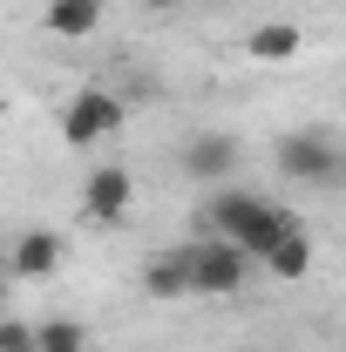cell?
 I'll list each match as a JSON object with an SVG mask.
<instances>
[{
    "label": "cell",
    "mask_w": 346,
    "mask_h": 352,
    "mask_svg": "<svg viewBox=\"0 0 346 352\" xmlns=\"http://www.w3.org/2000/svg\"><path fill=\"white\" fill-rule=\"evenodd\" d=\"M41 28L48 34H61V41H82L102 28V0H48L41 7Z\"/></svg>",
    "instance_id": "cell-8"
},
{
    "label": "cell",
    "mask_w": 346,
    "mask_h": 352,
    "mask_svg": "<svg viewBox=\"0 0 346 352\" xmlns=\"http://www.w3.org/2000/svg\"><path fill=\"white\" fill-rule=\"evenodd\" d=\"M278 170L299 176V183H312V190H333L346 163H340V142H333L326 129H299V135L278 142Z\"/></svg>",
    "instance_id": "cell-4"
},
{
    "label": "cell",
    "mask_w": 346,
    "mask_h": 352,
    "mask_svg": "<svg viewBox=\"0 0 346 352\" xmlns=\"http://www.w3.org/2000/svg\"><path fill=\"white\" fill-rule=\"evenodd\" d=\"M143 292L150 298H190V258H183V244L176 251H156V258L143 264Z\"/></svg>",
    "instance_id": "cell-9"
},
{
    "label": "cell",
    "mask_w": 346,
    "mask_h": 352,
    "mask_svg": "<svg viewBox=\"0 0 346 352\" xmlns=\"http://www.w3.org/2000/svg\"><path fill=\"white\" fill-rule=\"evenodd\" d=\"M54 264H61V237H54V230H21V237L7 244L0 271H7V278H48Z\"/></svg>",
    "instance_id": "cell-6"
},
{
    "label": "cell",
    "mask_w": 346,
    "mask_h": 352,
    "mask_svg": "<svg viewBox=\"0 0 346 352\" xmlns=\"http://www.w3.org/2000/svg\"><path fill=\"white\" fill-rule=\"evenodd\" d=\"M183 258H190V298H238L252 285V271H258V264L245 258L238 244H224V237L183 244Z\"/></svg>",
    "instance_id": "cell-2"
},
{
    "label": "cell",
    "mask_w": 346,
    "mask_h": 352,
    "mask_svg": "<svg viewBox=\"0 0 346 352\" xmlns=\"http://www.w3.org/2000/svg\"><path fill=\"white\" fill-rule=\"evenodd\" d=\"M34 352H88V332L75 318H48V325H34Z\"/></svg>",
    "instance_id": "cell-12"
},
{
    "label": "cell",
    "mask_w": 346,
    "mask_h": 352,
    "mask_svg": "<svg viewBox=\"0 0 346 352\" xmlns=\"http://www.w3.org/2000/svg\"><path fill=\"white\" fill-rule=\"evenodd\" d=\"M130 204H136V176L130 170H116V163H109V170H95L82 183V210L95 223H123L130 217Z\"/></svg>",
    "instance_id": "cell-5"
},
{
    "label": "cell",
    "mask_w": 346,
    "mask_h": 352,
    "mask_svg": "<svg viewBox=\"0 0 346 352\" xmlns=\"http://www.w3.org/2000/svg\"><path fill=\"white\" fill-rule=\"evenodd\" d=\"M0 352H34V325L28 318H0Z\"/></svg>",
    "instance_id": "cell-13"
},
{
    "label": "cell",
    "mask_w": 346,
    "mask_h": 352,
    "mask_svg": "<svg viewBox=\"0 0 346 352\" xmlns=\"http://www.w3.org/2000/svg\"><path fill=\"white\" fill-rule=\"evenodd\" d=\"M150 7H176V0H150Z\"/></svg>",
    "instance_id": "cell-15"
},
{
    "label": "cell",
    "mask_w": 346,
    "mask_h": 352,
    "mask_svg": "<svg viewBox=\"0 0 346 352\" xmlns=\"http://www.w3.org/2000/svg\"><path fill=\"white\" fill-rule=\"evenodd\" d=\"M0 298H7V271H0Z\"/></svg>",
    "instance_id": "cell-14"
},
{
    "label": "cell",
    "mask_w": 346,
    "mask_h": 352,
    "mask_svg": "<svg viewBox=\"0 0 346 352\" xmlns=\"http://www.w3.org/2000/svg\"><path fill=\"white\" fill-rule=\"evenodd\" d=\"M265 271H272V278H285V285H299L305 271H312V237H305L299 223H285V237H278V244H272V251H265Z\"/></svg>",
    "instance_id": "cell-10"
},
{
    "label": "cell",
    "mask_w": 346,
    "mask_h": 352,
    "mask_svg": "<svg viewBox=\"0 0 346 352\" xmlns=\"http://www.w3.org/2000/svg\"><path fill=\"white\" fill-rule=\"evenodd\" d=\"M130 122V109H123V95L116 88H75L68 95V109H61V135L82 149V142H102V135H116Z\"/></svg>",
    "instance_id": "cell-3"
},
{
    "label": "cell",
    "mask_w": 346,
    "mask_h": 352,
    "mask_svg": "<svg viewBox=\"0 0 346 352\" xmlns=\"http://www.w3.org/2000/svg\"><path fill=\"white\" fill-rule=\"evenodd\" d=\"M285 210L278 204H265V197H252V190H217L211 204H204V230L211 237H224V244H238L245 258L258 264L278 237H285Z\"/></svg>",
    "instance_id": "cell-1"
},
{
    "label": "cell",
    "mask_w": 346,
    "mask_h": 352,
    "mask_svg": "<svg viewBox=\"0 0 346 352\" xmlns=\"http://www.w3.org/2000/svg\"><path fill=\"white\" fill-rule=\"evenodd\" d=\"M299 47H305V34L292 28V21H265V28L245 34V54H252V61H292Z\"/></svg>",
    "instance_id": "cell-11"
},
{
    "label": "cell",
    "mask_w": 346,
    "mask_h": 352,
    "mask_svg": "<svg viewBox=\"0 0 346 352\" xmlns=\"http://www.w3.org/2000/svg\"><path fill=\"white\" fill-rule=\"evenodd\" d=\"M183 176H197V183L238 176V135H190L183 142Z\"/></svg>",
    "instance_id": "cell-7"
}]
</instances>
